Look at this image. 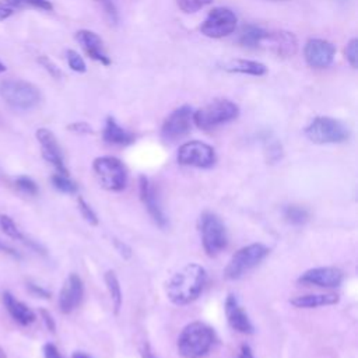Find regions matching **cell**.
Masks as SVG:
<instances>
[{
	"label": "cell",
	"mask_w": 358,
	"mask_h": 358,
	"mask_svg": "<svg viewBox=\"0 0 358 358\" xmlns=\"http://www.w3.org/2000/svg\"><path fill=\"white\" fill-rule=\"evenodd\" d=\"M207 281V273L203 266L189 263L175 273L165 284L168 299L178 306H185L196 301Z\"/></svg>",
	"instance_id": "6da1fadb"
},
{
	"label": "cell",
	"mask_w": 358,
	"mask_h": 358,
	"mask_svg": "<svg viewBox=\"0 0 358 358\" xmlns=\"http://www.w3.org/2000/svg\"><path fill=\"white\" fill-rule=\"evenodd\" d=\"M215 341L214 330L201 322H192L180 331L176 348L182 358H204Z\"/></svg>",
	"instance_id": "7a4b0ae2"
},
{
	"label": "cell",
	"mask_w": 358,
	"mask_h": 358,
	"mask_svg": "<svg viewBox=\"0 0 358 358\" xmlns=\"http://www.w3.org/2000/svg\"><path fill=\"white\" fill-rule=\"evenodd\" d=\"M0 96L7 105L18 110L34 109L41 102V92L34 84L15 78L0 83Z\"/></svg>",
	"instance_id": "3957f363"
},
{
	"label": "cell",
	"mask_w": 358,
	"mask_h": 358,
	"mask_svg": "<svg viewBox=\"0 0 358 358\" xmlns=\"http://www.w3.org/2000/svg\"><path fill=\"white\" fill-rule=\"evenodd\" d=\"M239 115V106L229 99H215L193 112V123L201 130H211L232 122Z\"/></svg>",
	"instance_id": "277c9868"
},
{
	"label": "cell",
	"mask_w": 358,
	"mask_h": 358,
	"mask_svg": "<svg viewBox=\"0 0 358 358\" xmlns=\"http://www.w3.org/2000/svg\"><path fill=\"white\" fill-rule=\"evenodd\" d=\"M303 133L315 144H340L350 138L348 127L341 120L329 116L315 117Z\"/></svg>",
	"instance_id": "5b68a950"
},
{
	"label": "cell",
	"mask_w": 358,
	"mask_h": 358,
	"mask_svg": "<svg viewBox=\"0 0 358 358\" xmlns=\"http://www.w3.org/2000/svg\"><path fill=\"white\" fill-rule=\"evenodd\" d=\"M199 232L203 243V249L208 256H217L228 243L227 229L224 222L214 213L206 211L199 218Z\"/></svg>",
	"instance_id": "8992f818"
},
{
	"label": "cell",
	"mask_w": 358,
	"mask_h": 358,
	"mask_svg": "<svg viewBox=\"0 0 358 358\" xmlns=\"http://www.w3.org/2000/svg\"><path fill=\"white\" fill-rule=\"evenodd\" d=\"M268 255V248L262 243H250L236 250L224 268L227 280H238L256 267Z\"/></svg>",
	"instance_id": "52a82bcc"
},
{
	"label": "cell",
	"mask_w": 358,
	"mask_h": 358,
	"mask_svg": "<svg viewBox=\"0 0 358 358\" xmlns=\"http://www.w3.org/2000/svg\"><path fill=\"white\" fill-rule=\"evenodd\" d=\"M92 169L99 185L110 192H120L127 185V171L123 162L110 155L98 157L92 162Z\"/></svg>",
	"instance_id": "ba28073f"
},
{
	"label": "cell",
	"mask_w": 358,
	"mask_h": 358,
	"mask_svg": "<svg viewBox=\"0 0 358 358\" xmlns=\"http://www.w3.org/2000/svg\"><path fill=\"white\" fill-rule=\"evenodd\" d=\"M176 159L180 165L194 168H210L215 164V151L207 143L193 140L182 144L178 150Z\"/></svg>",
	"instance_id": "9c48e42d"
},
{
	"label": "cell",
	"mask_w": 358,
	"mask_h": 358,
	"mask_svg": "<svg viewBox=\"0 0 358 358\" xmlns=\"http://www.w3.org/2000/svg\"><path fill=\"white\" fill-rule=\"evenodd\" d=\"M236 15L225 7L213 8L200 25V32L208 38H224L235 31Z\"/></svg>",
	"instance_id": "30bf717a"
},
{
	"label": "cell",
	"mask_w": 358,
	"mask_h": 358,
	"mask_svg": "<svg viewBox=\"0 0 358 358\" xmlns=\"http://www.w3.org/2000/svg\"><path fill=\"white\" fill-rule=\"evenodd\" d=\"M193 123V109L187 105H183L175 109L165 120L161 127V136L166 141H175L185 137Z\"/></svg>",
	"instance_id": "8fae6325"
},
{
	"label": "cell",
	"mask_w": 358,
	"mask_h": 358,
	"mask_svg": "<svg viewBox=\"0 0 358 358\" xmlns=\"http://www.w3.org/2000/svg\"><path fill=\"white\" fill-rule=\"evenodd\" d=\"M36 140L41 144V151H42L43 159L46 162H49L56 169V172L69 175V171L64 165L62 148H60L55 134L49 129L41 127L36 130Z\"/></svg>",
	"instance_id": "7c38bea8"
},
{
	"label": "cell",
	"mask_w": 358,
	"mask_h": 358,
	"mask_svg": "<svg viewBox=\"0 0 358 358\" xmlns=\"http://www.w3.org/2000/svg\"><path fill=\"white\" fill-rule=\"evenodd\" d=\"M303 56L310 67L324 69L333 63L336 56V46L326 39L313 38L306 42L303 48Z\"/></svg>",
	"instance_id": "4fadbf2b"
},
{
	"label": "cell",
	"mask_w": 358,
	"mask_h": 358,
	"mask_svg": "<svg viewBox=\"0 0 358 358\" xmlns=\"http://www.w3.org/2000/svg\"><path fill=\"white\" fill-rule=\"evenodd\" d=\"M344 280V274L336 267H315L309 268L298 277V282L305 285H315L322 288L340 287Z\"/></svg>",
	"instance_id": "5bb4252c"
},
{
	"label": "cell",
	"mask_w": 358,
	"mask_h": 358,
	"mask_svg": "<svg viewBox=\"0 0 358 358\" xmlns=\"http://www.w3.org/2000/svg\"><path fill=\"white\" fill-rule=\"evenodd\" d=\"M138 192H140V199H141L144 207L147 208L148 214L154 220V222L158 227L165 228L168 225V218L161 207L158 194L148 178H145V176L138 178Z\"/></svg>",
	"instance_id": "9a60e30c"
},
{
	"label": "cell",
	"mask_w": 358,
	"mask_h": 358,
	"mask_svg": "<svg viewBox=\"0 0 358 358\" xmlns=\"http://www.w3.org/2000/svg\"><path fill=\"white\" fill-rule=\"evenodd\" d=\"M84 295V285L83 280L78 277V274L71 273L59 294V309L62 313H70L73 312L83 301Z\"/></svg>",
	"instance_id": "2e32d148"
},
{
	"label": "cell",
	"mask_w": 358,
	"mask_h": 358,
	"mask_svg": "<svg viewBox=\"0 0 358 358\" xmlns=\"http://www.w3.org/2000/svg\"><path fill=\"white\" fill-rule=\"evenodd\" d=\"M262 46H267L280 57H289L296 53L298 42L292 32L288 31H266Z\"/></svg>",
	"instance_id": "e0dca14e"
},
{
	"label": "cell",
	"mask_w": 358,
	"mask_h": 358,
	"mask_svg": "<svg viewBox=\"0 0 358 358\" xmlns=\"http://www.w3.org/2000/svg\"><path fill=\"white\" fill-rule=\"evenodd\" d=\"M76 41L78 42V45L83 48V50L85 52V55L90 59L99 62L103 66L110 64V59L106 55L103 42L98 34H95L90 29H80L76 32Z\"/></svg>",
	"instance_id": "ac0fdd59"
},
{
	"label": "cell",
	"mask_w": 358,
	"mask_h": 358,
	"mask_svg": "<svg viewBox=\"0 0 358 358\" xmlns=\"http://www.w3.org/2000/svg\"><path fill=\"white\" fill-rule=\"evenodd\" d=\"M225 315L228 324L235 330L242 334H252L253 333V324L243 310V308L239 305V301L236 299L235 295L229 294L225 299Z\"/></svg>",
	"instance_id": "d6986e66"
},
{
	"label": "cell",
	"mask_w": 358,
	"mask_h": 358,
	"mask_svg": "<svg viewBox=\"0 0 358 358\" xmlns=\"http://www.w3.org/2000/svg\"><path fill=\"white\" fill-rule=\"evenodd\" d=\"M3 302H4V306L7 309V312L10 313V316L21 326H28L31 323L35 322L36 319V315L35 312L28 306L25 305L24 302L18 301L14 298V295L8 291H6L3 294Z\"/></svg>",
	"instance_id": "ffe728a7"
},
{
	"label": "cell",
	"mask_w": 358,
	"mask_h": 358,
	"mask_svg": "<svg viewBox=\"0 0 358 358\" xmlns=\"http://www.w3.org/2000/svg\"><path fill=\"white\" fill-rule=\"evenodd\" d=\"M102 136L108 144L113 145H129L136 140L134 134L123 129L112 116H108Z\"/></svg>",
	"instance_id": "44dd1931"
},
{
	"label": "cell",
	"mask_w": 358,
	"mask_h": 358,
	"mask_svg": "<svg viewBox=\"0 0 358 358\" xmlns=\"http://www.w3.org/2000/svg\"><path fill=\"white\" fill-rule=\"evenodd\" d=\"M291 305L295 308H319V306H329L338 302V295L336 294H306V295H298L292 298Z\"/></svg>",
	"instance_id": "7402d4cb"
},
{
	"label": "cell",
	"mask_w": 358,
	"mask_h": 358,
	"mask_svg": "<svg viewBox=\"0 0 358 358\" xmlns=\"http://www.w3.org/2000/svg\"><path fill=\"white\" fill-rule=\"evenodd\" d=\"M229 73H241L249 76H263L267 73V67L256 60H246V59H235L225 64L224 67Z\"/></svg>",
	"instance_id": "603a6c76"
},
{
	"label": "cell",
	"mask_w": 358,
	"mask_h": 358,
	"mask_svg": "<svg viewBox=\"0 0 358 358\" xmlns=\"http://www.w3.org/2000/svg\"><path fill=\"white\" fill-rule=\"evenodd\" d=\"M264 35H266V29H263L262 27L253 25V24H248V25L242 27V29L239 32L238 42L242 46L255 49V48L262 46V41H263Z\"/></svg>",
	"instance_id": "cb8c5ba5"
},
{
	"label": "cell",
	"mask_w": 358,
	"mask_h": 358,
	"mask_svg": "<svg viewBox=\"0 0 358 358\" xmlns=\"http://www.w3.org/2000/svg\"><path fill=\"white\" fill-rule=\"evenodd\" d=\"M103 280H105V284H106L109 296H110L112 303H113V310H115V313L117 315L119 310H120V306H122V301H123L119 278L116 277V274H115L112 270H109V271L105 273Z\"/></svg>",
	"instance_id": "d4e9b609"
},
{
	"label": "cell",
	"mask_w": 358,
	"mask_h": 358,
	"mask_svg": "<svg viewBox=\"0 0 358 358\" xmlns=\"http://www.w3.org/2000/svg\"><path fill=\"white\" fill-rule=\"evenodd\" d=\"M282 214L285 221L291 225H303L309 220V211L305 207L296 204L284 207Z\"/></svg>",
	"instance_id": "484cf974"
},
{
	"label": "cell",
	"mask_w": 358,
	"mask_h": 358,
	"mask_svg": "<svg viewBox=\"0 0 358 358\" xmlns=\"http://www.w3.org/2000/svg\"><path fill=\"white\" fill-rule=\"evenodd\" d=\"M50 182L53 185V187L62 193H67V194H74L78 192V186L74 180H71L69 178V175H64V173H53L50 176Z\"/></svg>",
	"instance_id": "4316f807"
},
{
	"label": "cell",
	"mask_w": 358,
	"mask_h": 358,
	"mask_svg": "<svg viewBox=\"0 0 358 358\" xmlns=\"http://www.w3.org/2000/svg\"><path fill=\"white\" fill-rule=\"evenodd\" d=\"M0 228L3 229V232L7 236H10L15 241H22L24 243H27V241H28L27 236L21 232V229L18 228V225L14 222V220L11 217H8L6 214H1L0 215Z\"/></svg>",
	"instance_id": "83f0119b"
},
{
	"label": "cell",
	"mask_w": 358,
	"mask_h": 358,
	"mask_svg": "<svg viewBox=\"0 0 358 358\" xmlns=\"http://www.w3.org/2000/svg\"><path fill=\"white\" fill-rule=\"evenodd\" d=\"M15 186L21 190V192H24V193H27V194H29V196H35V194H38V185L35 183V180L34 179H31L29 176H25V175H21V176H18V178H15Z\"/></svg>",
	"instance_id": "f1b7e54d"
},
{
	"label": "cell",
	"mask_w": 358,
	"mask_h": 358,
	"mask_svg": "<svg viewBox=\"0 0 358 358\" xmlns=\"http://www.w3.org/2000/svg\"><path fill=\"white\" fill-rule=\"evenodd\" d=\"M211 1L213 0H176V4L183 13L189 14V13H196V11L201 10Z\"/></svg>",
	"instance_id": "f546056e"
},
{
	"label": "cell",
	"mask_w": 358,
	"mask_h": 358,
	"mask_svg": "<svg viewBox=\"0 0 358 358\" xmlns=\"http://www.w3.org/2000/svg\"><path fill=\"white\" fill-rule=\"evenodd\" d=\"M66 56H67V63H69V67L73 70V71H77V73H85L87 70V66H85V62L84 59L73 49H69L66 52Z\"/></svg>",
	"instance_id": "4dcf8cb0"
},
{
	"label": "cell",
	"mask_w": 358,
	"mask_h": 358,
	"mask_svg": "<svg viewBox=\"0 0 358 358\" xmlns=\"http://www.w3.org/2000/svg\"><path fill=\"white\" fill-rule=\"evenodd\" d=\"M77 204H78V210H80L81 215L84 217V220L91 225H98V217H96L95 211L91 208V206L83 197L77 199Z\"/></svg>",
	"instance_id": "1f68e13d"
},
{
	"label": "cell",
	"mask_w": 358,
	"mask_h": 358,
	"mask_svg": "<svg viewBox=\"0 0 358 358\" xmlns=\"http://www.w3.org/2000/svg\"><path fill=\"white\" fill-rule=\"evenodd\" d=\"M15 6H17V10L25 8V7H32V8L49 11L53 8V6L49 0H15Z\"/></svg>",
	"instance_id": "d6a6232c"
},
{
	"label": "cell",
	"mask_w": 358,
	"mask_h": 358,
	"mask_svg": "<svg viewBox=\"0 0 358 358\" xmlns=\"http://www.w3.org/2000/svg\"><path fill=\"white\" fill-rule=\"evenodd\" d=\"M345 59L351 67H357L358 64V39L352 38L345 46Z\"/></svg>",
	"instance_id": "836d02e7"
},
{
	"label": "cell",
	"mask_w": 358,
	"mask_h": 358,
	"mask_svg": "<svg viewBox=\"0 0 358 358\" xmlns=\"http://www.w3.org/2000/svg\"><path fill=\"white\" fill-rule=\"evenodd\" d=\"M99 6H101V8L105 11V14L108 15V18L113 22V24H116L117 22V20H119V17H117V10H116V7H115V3L112 1V0H95Z\"/></svg>",
	"instance_id": "e575fe53"
},
{
	"label": "cell",
	"mask_w": 358,
	"mask_h": 358,
	"mask_svg": "<svg viewBox=\"0 0 358 358\" xmlns=\"http://www.w3.org/2000/svg\"><path fill=\"white\" fill-rule=\"evenodd\" d=\"M38 62H39V64H41L53 78H60V77H62L60 69H59L49 57H46V56H39V57H38Z\"/></svg>",
	"instance_id": "d590c367"
},
{
	"label": "cell",
	"mask_w": 358,
	"mask_h": 358,
	"mask_svg": "<svg viewBox=\"0 0 358 358\" xmlns=\"http://www.w3.org/2000/svg\"><path fill=\"white\" fill-rule=\"evenodd\" d=\"M15 10V0H0V21L8 18Z\"/></svg>",
	"instance_id": "8d00e7d4"
},
{
	"label": "cell",
	"mask_w": 358,
	"mask_h": 358,
	"mask_svg": "<svg viewBox=\"0 0 358 358\" xmlns=\"http://www.w3.org/2000/svg\"><path fill=\"white\" fill-rule=\"evenodd\" d=\"M67 130L73 131V133H78V134H90L92 133V129L88 123L85 122H76V123H71L67 126Z\"/></svg>",
	"instance_id": "74e56055"
},
{
	"label": "cell",
	"mask_w": 358,
	"mask_h": 358,
	"mask_svg": "<svg viewBox=\"0 0 358 358\" xmlns=\"http://www.w3.org/2000/svg\"><path fill=\"white\" fill-rule=\"evenodd\" d=\"M39 315H41V317H42L45 326L48 327V330L52 331V333H55V330H56V322H55V319L52 317V315H50L46 309H43V308L39 309Z\"/></svg>",
	"instance_id": "f35d334b"
},
{
	"label": "cell",
	"mask_w": 358,
	"mask_h": 358,
	"mask_svg": "<svg viewBox=\"0 0 358 358\" xmlns=\"http://www.w3.org/2000/svg\"><path fill=\"white\" fill-rule=\"evenodd\" d=\"M28 289L35 295V296H39V298H43V299H48L50 298V291H48L46 288L38 285V284H34V282H28Z\"/></svg>",
	"instance_id": "ab89813d"
},
{
	"label": "cell",
	"mask_w": 358,
	"mask_h": 358,
	"mask_svg": "<svg viewBox=\"0 0 358 358\" xmlns=\"http://www.w3.org/2000/svg\"><path fill=\"white\" fill-rule=\"evenodd\" d=\"M43 357L45 358H63L59 352V350L56 348V345L48 343L43 345Z\"/></svg>",
	"instance_id": "60d3db41"
},
{
	"label": "cell",
	"mask_w": 358,
	"mask_h": 358,
	"mask_svg": "<svg viewBox=\"0 0 358 358\" xmlns=\"http://www.w3.org/2000/svg\"><path fill=\"white\" fill-rule=\"evenodd\" d=\"M113 243H115V246H116V249L119 250V253H120V256H122V257L129 259V257L131 256L130 248H129L126 243H123V242H120V241H117V239H115V241H113Z\"/></svg>",
	"instance_id": "b9f144b4"
},
{
	"label": "cell",
	"mask_w": 358,
	"mask_h": 358,
	"mask_svg": "<svg viewBox=\"0 0 358 358\" xmlns=\"http://www.w3.org/2000/svg\"><path fill=\"white\" fill-rule=\"evenodd\" d=\"M238 358H255L253 351H252V348H250L249 344H242V345H241Z\"/></svg>",
	"instance_id": "7bdbcfd3"
},
{
	"label": "cell",
	"mask_w": 358,
	"mask_h": 358,
	"mask_svg": "<svg viewBox=\"0 0 358 358\" xmlns=\"http://www.w3.org/2000/svg\"><path fill=\"white\" fill-rule=\"evenodd\" d=\"M140 355H141V358H158V357L152 352V350H151V347H150L148 343H144V344L141 345V348H140Z\"/></svg>",
	"instance_id": "ee69618b"
},
{
	"label": "cell",
	"mask_w": 358,
	"mask_h": 358,
	"mask_svg": "<svg viewBox=\"0 0 358 358\" xmlns=\"http://www.w3.org/2000/svg\"><path fill=\"white\" fill-rule=\"evenodd\" d=\"M0 250H4L6 253H8V255H11L13 257H20V255L13 249V248H10L8 245H4L1 241H0Z\"/></svg>",
	"instance_id": "f6af8a7d"
},
{
	"label": "cell",
	"mask_w": 358,
	"mask_h": 358,
	"mask_svg": "<svg viewBox=\"0 0 358 358\" xmlns=\"http://www.w3.org/2000/svg\"><path fill=\"white\" fill-rule=\"evenodd\" d=\"M71 358H92V357L85 354V352H83V351H76V352H73Z\"/></svg>",
	"instance_id": "bcb514c9"
},
{
	"label": "cell",
	"mask_w": 358,
	"mask_h": 358,
	"mask_svg": "<svg viewBox=\"0 0 358 358\" xmlns=\"http://www.w3.org/2000/svg\"><path fill=\"white\" fill-rule=\"evenodd\" d=\"M6 70H7V67H6V66H4V64L0 62V73H4Z\"/></svg>",
	"instance_id": "7dc6e473"
},
{
	"label": "cell",
	"mask_w": 358,
	"mask_h": 358,
	"mask_svg": "<svg viewBox=\"0 0 358 358\" xmlns=\"http://www.w3.org/2000/svg\"><path fill=\"white\" fill-rule=\"evenodd\" d=\"M0 358H7V355H6V352H4V350L0 347Z\"/></svg>",
	"instance_id": "c3c4849f"
}]
</instances>
